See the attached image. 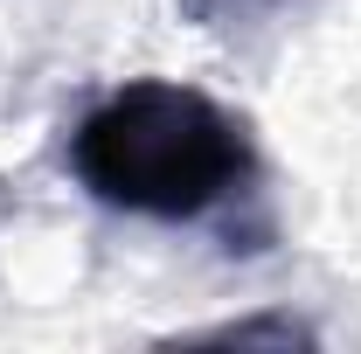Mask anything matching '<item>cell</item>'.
I'll return each instance as SVG.
<instances>
[{
    "mask_svg": "<svg viewBox=\"0 0 361 354\" xmlns=\"http://www.w3.org/2000/svg\"><path fill=\"white\" fill-rule=\"evenodd\" d=\"M70 167L104 209L188 222L236 195L257 153L243 118L223 111L209 90L174 77H139L84 111V126L70 133Z\"/></svg>",
    "mask_w": 361,
    "mask_h": 354,
    "instance_id": "cell-1",
    "label": "cell"
},
{
    "mask_svg": "<svg viewBox=\"0 0 361 354\" xmlns=\"http://www.w3.org/2000/svg\"><path fill=\"white\" fill-rule=\"evenodd\" d=\"M195 341H223V348H243V341H271V348H313V326L299 319H236V326H209Z\"/></svg>",
    "mask_w": 361,
    "mask_h": 354,
    "instance_id": "cell-2",
    "label": "cell"
}]
</instances>
